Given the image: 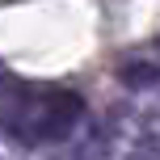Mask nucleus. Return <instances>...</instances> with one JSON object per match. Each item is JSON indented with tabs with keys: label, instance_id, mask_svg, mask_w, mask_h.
Returning <instances> with one entry per match:
<instances>
[{
	"label": "nucleus",
	"instance_id": "1",
	"mask_svg": "<svg viewBox=\"0 0 160 160\" xmlns=\"http://www.w3.org/2000/svg\"><path fill=\"white\" fill-rule=\"evenodd\" d=\"M80 114H84V101L72 88H55V93L42 97L38 114H34V139H51V143H63L76 131Z\"/></svg>",
	"mask_w": 160,
	"mask_h": 160
},
{
	"label": "nucleus",
	"instance_id": "2",
	"mask_svg": "<svg viewBox=\"0 0 160 160\" xmlns=\"http://www.w3.org/2000/svg\"><path fill=\"white\" fill-rule=\"evenodd\" d=\"M118 80L135 93H148V88L160 84V63L156 59H143V55H131L127 63H118Z\"/></svg>",
	"mask_w": 160,
	"mask_h": 160
}]
</instances>
